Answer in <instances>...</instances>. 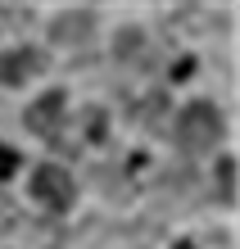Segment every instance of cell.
Here are the masks:
<instances>
[{
	"mask_svg": "<svg viewBox=\"0 0 240 249\" xmlns=\"http://www.w3.org/2000/svg\"><path fill=\"white\" fill-rule=\"evenodd\" d=\"M59 118H64V91H46L32 109L23 113V123L32 127L37 136H50V131L59 127Z\"/></svg>",
	"mask_w": 240,
	"mask_h": 249,
	"instance_id": "obj_4",
	"label": "cell"
},
{
	"mask_svg": "<svg viewBox=\"0 0 240 249\" xmlns=\"http://www.w3.org/2000/svg\"><path fill=\"white\" fill-rule=\"evenodd\" d=\"M18 163H23V159L14 154L9 145H0V181H5V177H14V172H18Z\"/></svg>",
	"mask_w": 240,
	"mask_h": 249,
	"instance_id": "obj_7",
	"label": "cell"
},
{
	"mask_svg": "<svg viewBox=\"0 0 240 249\" xmlns=\"http://www.w3.org/2000/svg\"><path fill=\"white\" fill-rule=\"evenodd\" d=\"M32 195L46 204V209H68L73 204V177L59 163H41L32 177Z\"/></svg>",
	"mask_w": 240,
	"mask_h": 249,
	"instance_id": "obj_2",
	"label": "cell"
},
{
	"mask_svg": "<svg viewBox=\"0 0 240 249\" xmlns=\"http://www.w3.org/2000/svg\"><path fill=\"white\" fill-rule=\"evenodd\" d=\"M41 72V54L37 50H9V54H0V82L5 86H23V82H32Z\"/></svg>",
	"mask_w": 240,
	"mask_h": 249,
	"instance_id": "obj_3",
	"label": "cell"
},
{
	"mask_svg": "<svg viewBox=\"0 0 240 249\" xmlns=\"http://www.w3.org/2000/svg\"><path fill=\"white\" fill-rule=\"evenodd\" d=\"M91 27H95L91 9H68V14H59V23L50 27V36L55 41H82V36H91Z\"/></svg>",
	"mask_w": 240,
	"mask_h": 249,
	"instance_id": "obj_5",
	"label": "cell"
},
{
	"mask_svg": "<svg viewBox=\"0 0 240 249\" xmlns=\"http://www.w3.org/2000/svg\"><path fill=\"white\" fill-rule=\"evenodd\" d=\"M218 141H222V113L213 105H204V100L186 105L182 118H177V145H182L186 154H204V150H213Z\"/></svg>",
	"mask_w": 240,
	"mask_h": 249,
	"instance_id": "obj_1",
	"label": "cell"
},
{
	"mask_svg": "<svg viewBox=\"0 0 240 249\" xmlns=\"http://www.w3.org/2000/svg\"><path fill=\"white\" fill-rule=\"evenodd\" d=\"M236 163H231V159H222V163H218V199L222 204H231V195H236Z\"/></svg>",
	"mask_w": 240,
	"mask_h": 249,
	"instance_id": "obj_6",
	"label": "cell"
},
{
	"mask_svg": "<svg viewBox=\"0 0 240 249\" xmlns=\"http://www.w3.org/2000/svg\"><path fill=\"white\" fill-rule=\"evenodd\" d=\"M177 249H195V245H190V240H182V245H177Z\"/></svg>",
	"mask_w": 240,
	"mask_h": 249,
	"instance_id": "obj_8",
	"label": "cell"
}]
</instances>
